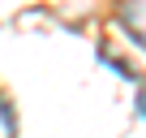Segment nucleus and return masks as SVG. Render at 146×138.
<instances>
[{
	"mask_svg": "<svg viewBox=\"0 0 146 138\" xmlns=\"http://www.w3.org/2000/svg\"><path fill=\"white\" fill-rule=\"evenodd\" d=\"M116 22L133 43L146 48V0H116Z\"/></svg>",
	"mask_w": 146,
	"mask_h": 138,
	"instance_id": "1",
	"label": "nucleus"
}]
</instances>
